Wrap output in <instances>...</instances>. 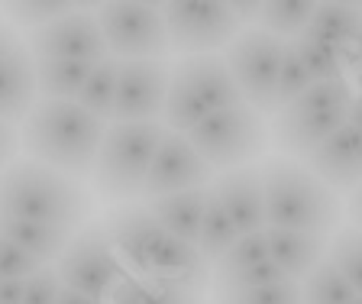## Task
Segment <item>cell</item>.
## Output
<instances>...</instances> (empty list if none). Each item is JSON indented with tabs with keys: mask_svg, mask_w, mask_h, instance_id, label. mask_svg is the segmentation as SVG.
Here are the masks:
<instances>
[{
	"mask_svg": "<svg viewBox=\"0 0 362 304\" xmlns=\"http://www.w3.org/2000/svg\"><path fill=\"white\" fill-rule=\"evenodd\" d=\"M310 75L304 71L301 59L294 52V42H285V52H281V65H279V84H275V98H279V110L288 107L291 100H298L304 91L310 88Z\"/></svg>",
	"mask_w": 362,
	"mask_h": 304,
	"instance_id": "d6a6232c",
	"label": "cell"
},
{
	"mask_svg": "<svg viewBox=\"0 0 362 304\" xmlns=\"http://www.w3.org/2000/svg\"><path fill=\"white\" fill-rule=\"evenodd\" d=\"M353 88L362 94V71H356V75H353Z\"/></svg>",
	"mask_w": 362,
	"mask_h": 304,
	"instance_id": "ee69618b",
	"label": "cell"
},
{
	"mask_svg": "<svg viewBox=\"0 0 362 304\" xmlns=\"http://www.w3.org/2000/svg\"><path fill=\"white\" fill-rule=\"evenodd\" d=\"M16 149H20V133H16V127L0 120V168H4V172H7V165L13 162Z\"/></svg>",
	"mask_w": 362,
	"mask_h": 304,
	"instance_id": "74e56055",
	"label": "cell"
},
{
	"mask_svg": "<svg viewBox=\"0 0 362 304\" xmlns=\"http://www.w3.org/2000/svg\"><path fill=\"white\" fill-rule=\"evenodd\" d=\"M349 221L356 223V230H362V185L349 194Z\"/></svg>",
	"mask_w": 362,
	"mask_h": 304,
	"instance_id": "60d3db41",
	"label": "cell"
},
{
	"mask_svg": "<svg viewBox=\"0 0 362 304\" xmlns=\"http://www.w3.org/2000/svg\"><path fill=\"white\" fill-rule=\"evenodd\" d=\"M23 39L16 36V30L13 26H7V23H0V65H4V59H7L10 52H13L16 46H20Z\"/></svg>",
	"mask_w": 362,
	"mask_h": 304,
	"instance_id": "ab89813d",
	"label": "cell"
},
{
	"mask_svg": "<svg viewBox=\"0 0 362 304\" xmlns=\"http://www.w3.org/2000/svg\"><path fill=\"white\" fill-rule=\"evenodd\" d=\"M55 272H59L65 288L94 298L98 304H110L117 288L129 279L127 266L120 262L104 227H88L84 233H78L68 243V250L62 252Z\"/></svg>",
	"mask_w": 362,
	"mask_h": 304,
	"instance_id": "9c48e42d",
	"label": "cell"
},
{
	"mask_svg": "<svg viewBox=\"0 0 362 304\" xmlns=\"http://www.w3.org/2000/svg\"><path fill=\"white\" fill-rule=\"evenodd\" d=\"M162 16L172 49L188 55H214V49L233 42V33L240 26L233 4H165Z\"/></svg>",
	"mask_w": 362,
	"mask_h": 304,
	"instance_id": "7c38bea8",
	"label": "cell"
},
{
	"mask_svg": "<svg viewBox=\"0 0 362 304\" xmlns=\"http://www.w3.org/2000/svg\"><path fill=\"white\" fill-rule=\"evenodd\" d=\"M207 194H211V188L178 191V194H165V198L146 201V211H149L172 236H178V240H185V243L197 246V233H201Z\"/></svg>",
	"mask_w": 362,
	"mask_h": 304,
	"instance_id": "ffe728a7",
	"label": "cell"
},
{
	"mask_svg": "<svg viewBox=\"0 0 362 304\" xmlns=\"http://www.w3.org/2000/svg\"><path fill=\"white\" fill-rule=\"evenodd\" d=\"M353 298V285L330 262H320L314 272L301 279V304H349Z\"/></svg>",
	"mask_w": 362,
	"mask_h": 304,
	"instance_id": "f1b7e54d",
	"label": "cell"
},
{
	"mask_svg": "<svg viewBox=\"0 0 362 304\" xmlns=\"http://www.w3.org/2000/svg\"><path fill=\"white\" fill-rule=\"evenodd\" d=\"M36 59L30 46L20 42L0 65V120L4 123H23L36 107Z\"/></svg>",
	"mask_w": 362,
	"mask_h": 304,
	"instance_id": "ac0fdd59",
	"label": "cell"
},
{
	"mask_svg": "<svg viewBox=\"0 0 362 304\" xmlns=\"http://www.w3.org/2000/svg\"><path fill=\"white\" fill-rule=\"evenodd\" d=\"M349 304H362V295H356V298H353V301H349Z\"/></svg>",
	"mask_w": 362,
	"mask_h": 304,
	"instance_id": "f6af8a7d",
	"label": "cell"
},
{
	"mask_svg": "<svg viewBox=\"0 0 362 304\" xmlns=\"http://www.w3.org/2000/svg\"><path fill=\"white\" fill-rule=\"evenodd\" d=\"M117 75H120V62L104 59L94 65L88 84L81 88L75 104L84 107L90 117H98L100 123L113 120V100H117Z\"/></svg>",
	"mask_w": 362,
	"mask_h": 304,
	"instance_id": "4316f807",
	"label": "cell"
},
{
	"mask_svg": "<svg viewBox=\"0 0 362 304\" xmlns=\"http://www.w3.org/2000/svg\"><path fill=\"white\" fill-rule=\"evenodd\" d=\"M98 23L117 62H162L172 52L165 16L156 4H107L98 10Z\"/></svg>",
	"mask_w": 362,
	"mask_h": 304,
	"instance_id": "30bf717a",
	"label": "cell"
},
{
	"mask_svg": "<svg viewBox=\"0 0 362 304\" xmlns=\"http://www.w3.org/2000/svg\"><path fill=\"white\" fill-rule=\"evenodd\" d=\"M279 281H288L285 272H281L275 262H262V266L256 269H249V272L236 275V279H230L226 285H220L217 291H230V288H265V285H279Z\"/></svg>",
	"mask_w": 362,
	"mask_h": 304,
	"instance_id": "8d00e7d4",
	"label": "cell"
},
{
	"mask_svg": "<svg viewBox=\"0 0 362 304\" xmlns=\"http://www.w3.org/2000/svg\"><path fill=\"white\" fill-rule=\"evenodd\" d=\"M0 236L10 240L13 246H20L26 256H33L36 262H42V266L52 262V259H62V252L71 243V233H68V230L20 221V217H4V214H0Z\"/></svg>",
	"mask_w": 362,
	"mask_h": 304,
	"instance_id": "7402d4cb",
	"label": "cell"
},
{
	"mask_svg": "<svg viewBox=\"0 0 362 304\" xmlns=\"http://www.w3.org/2000/svg\"><path fill=\"white\" fill-rule=\"evenodd\" d=\"M259 172L265 188V227L298 230L324 240L333 233L339 221V198L308 165L291 159H269Z\"/></svg>",
	"mask_w": 362,
	"mask_h": 304,
	"instance_id": "277c9868",
	"label": "cell"
},
{
	"mask_svg": "<svg viewBox=\"0 0 362 304\" xmlns=\"http://www.w3.org/2000/svg\"><path fill=\"white\" fill-rule=\"evenodd\" d=\"M308 168L330 191H356L362 185V133L349 123L308 156Z\"/></svg>",
	"mask_w": 362,
	"mask_h": 304,
	"instance_id": "2e32d148",
	"label": "cell"
},
{
	"mask_svg": "<svg viewBox=\"0 0 362 304\" xmlns=\"http://www.w3.org/2000/svg\"><path fill=\"white\" fill-rule=\"evenodd\" d=\"M98 62L36 59V91L39 100H78Z\"/></svg>",
	"mask_w": 362,
	"mask_h": 304,
	"instance_id": "cb8c5ba5",
	"label": "cell"
},
{
	"mask_svg": "<svg viewBox=\"0 0 362 304\" xmlns=\"http://www.w3.org/2000/svg\"><path fill=\"white\" fill-rule=\"evenodd\" d=\"M281 52H285V42L265 30H246L226 46V69L233 75L243 100L256 114H279L275 84H279Z\"/></svg>",
	"mask_w": 362,
	"mask_h": 304,
	"instance_id": "8fae6325",
	"label": "cell"
},
{
	"mask_svg": "<svg viewBox=\"0 0 362 304\" xmlns=\"http://www.w3.org/2000/svg\"><path fill=\"white\" fill-rule=\"evenodd\" d=\"M168 78L165 62H120L113 123H158L165 117Z\"/></svg>",
	"mask_w": 362,
	"mask_h": 304,
	"instance_id": "4fadbf2b",
	"label": "cell"
},
{
	"mask_svg": "<svg viewBox=\"0 0 362 304\" xmlns=\"http://www.w3.org/2000/svg\"><path fill=\"white\" fill-rule=\"evenodd\" d=\"M217 198L223 211L230 214V221L240 233H262L265 230V188H262V172L252 165L226 172L217 182Z\"/></svg>",
	"mask_w": 362,
	"mask_h": 304,
	"instance_id": "e0dca14e",
	"label": "cell"
},
{
	"mask_svg": "<svg viewBox=\"0 0 362 304\" xmlns=\"http://www.w3.org/2000/svg\"><path fill=\"white\" fill-rule=\"evenodd\" d=\"M204 281L188 279H136L123 281L110 304H197Z\"/></svg>",
	"mask_w": 362,
	"mask_h": 304,
	"instance_id": "603a6c76",
	"label": "cell"
},
{
	"mask_svg": "<svg viewBox=\"0 0 362 304\" xmlns=\"http://www.w3.org/2000/svg\"><path fill=\"white\" fill-rule=\"evenodd\" d=\"M30 52L36 55V59H68V62L110 59L98 16L84 13L81 7H78L75 13L62 16V20H55V23L33 33Z\"/></svg>",
	"mask_w": 362,
	"mask_h": 304,
	"instance_id": "9a60e30c",
	"label": "cell"
},
{
	"mask_svg": "<svg viewBox=\"0 0 362 304\" xmlns=\"http://www.w3.org/2000/svg\"><path fill=\"white\" fill-rule=\"evenodd\" d=\"M349 127H356L362 133V94L356 91V98H353V104H349Z\"/></svg>",
	"mask_w": 362,
	"mask_h": 304,
	"instance_id": "7bdbcfd3",
	"label": "cell"
},
{
	"mask_svg": "<svg viewBox=\"0 0 362 304\" xmlns=\"http://www.w3.org/2000/svg\"><path fill=\"white\" fill-rule=\"evenodd\" d=\"M236 104L246 100L226 69L223 55H191L172 69L165 100V123L172 133L188 136L201 120Z\"/></svg>",
	"mask_w": 362,
	"mask_h": 304,
	"instance_id": "5b68a950",
	"label": "cell"
},
{
	"mask_svg": "<svg viewBox=\"0 0 362 304\" xmlns=\"http://www.w3.org/2000/svg\"><path fill=\"white\" fill-rule=\"evenodd\" d=\"M23 291H26V281L20 279L0 281V304H23Z\"/></svg>",
	"mask_w": 362,
	"mask_h": 304,
	"instance_id": "f35d334b",
	"label": "cell"
},
{
	"mask_svg": "<svg viewBox=\"0 0 362 304\" xmlns=\"http://www.w3.org/2000/svg\"><path fill=\"white\" fill-rule=\"evenodd\" d=\"M10 16H13L16 23H26V26H36V30H42V26L55 23V20H62V16L75 13V4H10Z\"/></svg>",
	"mask_w": 362,
	"mask_h": 304,
	"instance_id": "836d02e7",
	"label": "cell"
},
{
	"mask_svg": "<svg viewBox=\"0 0 362 304\" xmlns=\"http://www.w3.org/2000/svg\"><path fill=\"white\" fill-rule=\"evenodd\" d=\"M362 33V7L359 4H317V13L310 20L304 36L317 46H327L333 52H346Z\"/></svg>",
	"mask_w": 362,
	"mask_h": 304,
	"instance_id": "44dd1931",
	"label": "cell"
},
{
	"mask_svg": "<svg viewBox=\"0 0 362 304\" xmlns=\"http://www.w3.org/2000/svg\"><path fill=\"white\" fill-rule=\"evenodd\" d=\"M39 269H42V262H36V259L26 256L20 246H13L10 240L0 236V281H13V279L26 281L30 275H36Z\"/></svg>",
	"mask_w": 362,
	"mask_h": 304,
	"instance_id": "e575fe53",
	"label": "cell"
},
{
	"mask_svg": "<svg viewBox=\"0 0 362 304\" xmlns=\"http://www.w3.org/2000/svg\"><path fill=\"white\" fill-rule=\"evenodd\" d=\"M262 262H269V240H265V230L262 233H240V240H236V243L223 252V259L217 262V272H214L217 275V288L226 285L230 279H236V275L262 266Z\"/></svg>",
	"mask_w": 362,
	"mask_h": 304,
	"instance_id": "83f0119b",
	"label": "cell"
},
{
	"mask_svg": "<svg viewBox=\"0 0 362 304\" xmlns=\"http://www.w3.org/2000/svg\"><path fill=\"white\" fill-rule=\"evenodd\" d=\"M90 201L81 182L39 162H13L0 175V214L45 227L71 230L88 217Z\"/></svg>",
	"mask_w": 362,
	"mask_h": 304,
	"instance_id": "3957f363",
	"label": "cell"
},
{
	"mask_svg": "<svg viewBox=\"0 0 362 304\" xmlns=\"http://www.w3.org/2000/svg\"><path fill=\"white\" fill-rule=\"evenodd\" d=\"M291 42H294V52H298V59H301L304 71L310 75L314 84L343 81V78L349 75L346 62H343V52H333V49H327V46H317L314 39H308V36H298V39H291Z\"/></svg>",
	"mask_w": 362,
	"mask_h": 304,
	"instance_id": "f546056e",
	"label": "cell"
},
{
	"mask_svg": "<svg viewBox=\"0 0 362 304\" xmlns=\"http://www.w3.org/2000/svg\"><path fill=\"white\" fill-rule=\"evenodd\" d=\"M104 133V123L75 100H36L30 117L23 120L20 146L26 149L30 162L81 182L94 175Z\"/></svg>",
	"mask_w": 362,
	"mask_h": 304,
	"instance_id": "6da1fadb",
	"label": "cell"
},
{
	"mask_svg": "<svg viewBox=\"0 0 362 304\" xmlns=\"http://www.w3.org/2000/svg\"><path fill=\"white\" fill-rule=\"evenodd\" d=\"M317 13V4L308 0H279V4H262V13H259V30L272 33L281 42H291V39L304 36Z\"/></svg>",
	"mask_w": 362,
	"mask_h": 304,
	"instance_id": "484cf974",
	"label": "cell"
},
{
	"mask_svg": "<svg viewBox=\"0 0 362 304\" xmlns=\"http://www.w3.org/2000/svg\"><path fill=\"white\" fill-rule=\"evenodd\" d=\"M62 295V279L49 266H42L36 275L26 279V291H23V304H59Z\"/></svg>",
	"mask_w": 362,
	"mask_h": 304,
	"instance_id": "d590c367",
	"label": "cell"
},
{
	"mask_svg": "<svg viewBox=\"0 0 362 304\" xmlns=\"http://www.w3.org/2000/svg\"><path fill=\"white\" fill-rule=\"evenodd\" d=\"M168 129L162 123H113L107 127L94 162V185L104 198L127 201L143 194L146 175Z\"/></svg>",
	"mask_w": 362,
	"mask_h": 304,
	"instance_id": "52a82bcc",
	"label": "cell"
},
{
	"mask_svg": "<svg viewBox=\"0 0 362 304\" xmlns=\"http://www.w3.org/2000/svg\"><path fill=\"white\" fill-rule=\"evenodd\" d=\"M188 139L211 168L236 172L265 149V123L249 104H236L201 120Z\"/></svg>",
	"mask_w": 362,
	"mask_h": 304,
	"instance_id": "ba28073f",
	"label": "cell"
},
{
	"mask_svg": "<svg viewBox=\"0 0 362 304\" xmlns=\"http://www.w3.org/2000/svg\"><path fill=\"white\" fill-rule=\"evenodd\" d=\"M356 98V88L343 81H320L310 84L308 91L275 114V146L288 156L308 159L317 146L337 133L349 120V104Z\"/></svg>",
	"mask_w": 362,
	"mask_h": 304,
	"instance_id": "8992f818",
	"label": "cell"
},
{
	"mask_svg": "<svg viewBox=\"0 0 362 304\" xmlns=\"http://www.w3.org/2000/svg\"><path fill=\"white\" fill-rule=\"evenodd\" d=\"M59 304H98V301H94V298H88V295H78V291H71V288H65V285H62Z\"/></svg>",
	"mask_w": 362,
	"mask_h": 304,
	"instance_id": "b9f144b4",
	"label": "cell"
},
{
	"mask_svg": "<svg viewBox=\"0 0 362 304\" xmlns=\"http://www.w3.org/2000/svg\"><path fill=\"white\" fill-rule=\"evenodd\" d=\"M327 262L353 285L356 295H362V230H339L337 240L330 243V259Z\"/></svg>",
	"mask_w": 362,
	"mask_h": 304,
	"instance_id": "4dcf8cb0",
	"label": "cell"
},
{
	"mask_svg": "<svg viewBox=\"0 0 362 304\" xmlns=\"http://www.w3.org/2000/svg\"><path fill=\"white\" fill-rule=\"evenodd\" d=\"M265 240H269V259L291 281H301L304 275H310L324 262V236L265 227Z\"/></svg>",
	"mask_w": 362,
	"mask_h": 304,
	"instance_id": "d6986e66",
	"label": "cell"
},
{
	"mask_svg": "<svg viewBox=\"0 0 362 304\" xmlns=\"http://www.w3.org/2000/svg\"><path fill=\"white\" fill-rule=\"evenodd\" d=\"M217 304H301V281H279L265 288H230L217 291Z\"/></svg>",
	"mask_w": 362,
	"mask_h": 304,
	"instance_id": "1f68e13d",
	"label": "cell"
},
{
	"mask_svg": "<svg viewBox=\"0 0 362 304\" xmlns=\"http://www.w3.org/2000/svg\"><path fill=\"white\" fill-rule=\"evenodd\" d=\"M240 240V230L233 227L230 214L223 211L217 191L211 188L207 194V207H204V221H201V233H197V252L204 256V262H214L217 266L223 252Z\"/></svg>",
	"mask_w": 362,
	"mask_h": 304,
	"instance_id": "d4e9b609",
	"label": "cell"
},
{
	"mask_svg": "<svg viewBox=\"0 0 362 304\" xmlns=\"http://www.w3.org/2000/svg\"><path fill=\"white\" fill-rule=\"evenodd\" d=\"M107 236L120 262L136 279L207 281V262L197 246L172 236L146 207H123L107 217Z\"/></svg>",
	"mask_w": 362,
	"mask_h": 304,
	"instance_id": "7a4b0ae2",
	"label": "cell"
},
{
	"mask_svg": "<svg viewBox=\"0 0 362 304\" xmlns=\"http://www.w3.org/2000/svg\"><path fill=\"white\" fill-rule=\"evenodd\" d=\"M211 172L214 168L197 156L191 139L185 136V133H172V129H168L156 152V159H152L149 175H146L143 198L156 201V198H165V194H178V191L207 188Z\"/></svg>",
	"mask_w": 362,
	"mask_h": 304,
	"instance_id": "5bb4252c",
	"label": "cell"
}]
</instances>
